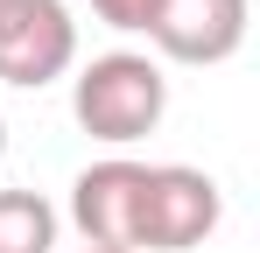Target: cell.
Here are the masks:
<instances>
[{
  "instance_id": "5b68a950",
  "label": "cell",
  "mask_w": 260,
  "mask_h": 253,
  "mask_svg": "<svg viewBox=\"0 0 260 253\" xmlns=\"http://www.w3.org/2000/svg\"><path fill=\"white\" fill-rule=\"evenodd\" d=\"M148 42L169 64H225L246 42V0H162Z\"/></svg>"
},
{
  "instance_id": "52a82bcc",
  "label": "cell",
  "mask_w": 260,
  "mask_h": 253,
  "mask_svg": "<svg viewBox=\"0 0 260 253\" xmlns=\"http://www.w3.org/2000/svg\"><path fill=\"white\" fill-rule=\"evenodd\" d=\"M155 7H162V0H91V14H99L106 28H120V36H148Z\"/></svg>"
},
{
  "instance_id": "7a4b0ae2",
  "label": "cell",
  "mask_w": 260,
  "mask_h": 253,
  "mask_svg": "<svg viewBox=\"0 0 260 253\" xmlns=\"http://www.w3.org/2000/svg\"><path fill=\"white\" fill-rule=\"evenodd\" d=\"M225 218V190L211 169L148 162V204H141V253H190Z\"/></svg>"
},
{
  "instance_id": "277c9868",
  "label": "cell",
  "mask_w": 260,
  "mask_h": 253,
  "mask_svg": "<svg viewBox=\"0 0 260 253\" xmlns=\"http://www.w3.org/2000/svg\"><path fill=\"white\" fill-rule=\"evenodd\" d=\"M78 64V21L63 0H0V84L43 91Z\"/></svg>"
},
{
  "instance_id": "ba28073f",
  "label": "cell",
  "mask_w": 260,
  "mask_h": 253,
  "mask_svg": "<svg viewBox=\"0 0 260 253\" xmlns=\"http://www.w3.org/2000/svg\"><path fill=\"white\" fill-rule=\"evenodd\" d=\"M0 155H7V120H0Z\"/></svg>"
},
{
  "instance_id": "6da1fadb",
  "label": "cell",
  "mask_w": 260,
  "mask_h": 253,
  "mask_svg": "<svg viewBox=\"0 0 260 253\" xmlns=\"http://www.w3.org/2000/svg\"><path fill=\"white\" fill-rule=\"evenodd\" d=\"M71 113H78V126H85L91 141L134 148L169 113V78L141 49H106V56H91L85 71L71 78Z\"/></svg>"
},
{
  "instance_id": "8992f818",
  "label": "cell",
  "mask_w": 260,
  "mask_h": 253,
  "mask_svg": "<svg viewBox=\"0 0 260 253\" xmlns=\"http://www.w3.org/2000/svg\"><path fill=\"white\" fill-rule=\"evenodd\" d=\"M0 253H56V204L43 190H0Z\"/></svg>"
},
{
  "instance_id": "9c48e42d",
  "label": "cell",
  "mask_w": 260,
  "mask_h": 253,
  "mask_svg": "<svg viewBox=\"0 0 260 253\" xmlns=\"http://www.w3.org/2000/svg\"><path fill=\"white\" fill-rule=\"evenodd\" d=\"M85 253H91V246H85Z\"/></svg>"
},
{
  "instance_id": "3957f363",
  "label": "cell",
  "mask_w": 260,
  "mask_h": 253,
  "mask_svg": "<svg viewBox=\"0 0 260 253\" xmlns=\"http://www.w3.org/2000/svg\"><path fill=\"white\" fill-rule=\"evenodd\" d=\"M141 204H148V162L134 155H106L71 183V225L85 232L91 253H141Z\"/></svg>"
}]
</instances>
